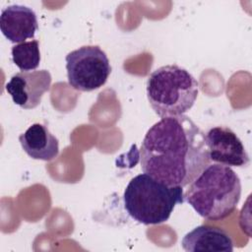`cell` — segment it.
I'll return each mask as SVG.
<instances>
[{
  "label": "cell",
  "mask_w": 252,
  "mask_h": 252,
  "mask_svg": "<svg viewBox=\"0 0 252 252\" xmlns=\"http://www.w3.org/2000/svg\"><path fill=\"white\" fill-rule=\"evenodd\" d=\"M12 60L22 71H34L40 63V50L38 40L24 41L12 46Z\"/></svg>",
  "instance_id": "cell-11"
},
{
  "label": "cell",
  "mask_w": 252,
  "mask_h": 252,
  "mask_svg": "<svg viewBox=\"0 0 252 252\" xmlns=\"http://www.w3.org/2000/svg\"><path fill=\"white\" fill-rule=\"evenodd\" d=\"M183 187L168 186L147 173L133 177L123 193L124 208L140 223L165 222L177 204L184 202Z\"/></svg>",
  "instance_id": "cell-3"
},
{
  "label": "cell",
  "mask_w": 252,
  "mask_h": 252,
  "mask_svg": "<svg viewBox=\"0 0 252 252\" xmlns=\"http://www.w3.org/2000/svg\"><path fill=\"white\" fill-rule=\"evenodd\" d=\"M205 142L210 160L226 166H246L249 156L238 136L226 126H216L206 133Z\"/></svg>",
  "instance_id": "cell-6"
},
{
  "label": "cell",
  "mask_w": 252,
  "mask_h": 252,
  "mask_svg": "<svg viewBox=\"0 0 252 252\" xmlns=\"http://www.w3.org/2000/svg\"><path fill=\"white\" fill-rule=\"evenodd\" d=\"M51 86V75L47 70L20 72L11 77L5 89L13 102L24 109L35 108L44 93Z\"/></svg>",
  "instance_id": "cell-7"
},
{
  "label": "cell",
  "mask_w": 252,
  "mask_h": 252,
  "mask_svg": "<svg viewBox=\"0 0 252 252\" xmlns=\"http://www.w3.org/2000/svg\"><path fill=\"white\" fill-rule=\"evenodd\" d=\"M198 93V81L176 64L161 66L148 78V100L161 118L184 114L194 105Z\"/></svg>",
  "instance_id": "cell-4"
},
{
  "label": "cell",
  "mask_w": 252,
  "mask_h": 252,
  "mask_svg": "<svg viewBox=\"0 0 252 252\" xmlns=\"http://www.w3.org/2000/svg\"><path fill=\"white\" fill-rule=\"evenodd\" d=\"M24 152L33 159L52 160L59 154L58 139L40 123L31 125L19 136Z\"/></svg>",
  "instance_id": "cell-10"
},
{
  "label": "cell",
  "mask_w": 252,
  "mask_h": 252,
  "mask_svg": "<svg viewBox=\"0 0 252 252\" xmlns=\"http://www.w3.org/2000/svg\"><path fill=\"white\" fill-rule=\"evenodd\" d=\"M65 60L68 83L80 92L102 87L111 73L109 59L98 45L81 46L69 52Z\"/></svg>",
  "instance_id": "cell-5"
},
{
  "label": "cell",
  "mask_w": 252,
  "mask_h": 252,
  "mask_svg": "<svg viewBox=\"0 0 252 252\" xmlns=\"http://www.w3.org/2000/svg\"><path fill=\"white\" fill-rule=\"evenodd\" d=\"M210 161L204 132L184 114L155 123L140 149L143 172L168 186L190 184Z\"/></svg>",
  "instance_id": "cell-1"
},
{
  "label": "cell",
  "mask_w": 252,
  "mask_h": 252,
  "mask_svg": "<svg viewBox=\"0 0 252 252\" xmlns=\"http://www.w3.org/2000/svg\"><path fill=\"white\" fill-rule=\"evenodd\" d=\"M241 196V182L229 166L208 164L190 183L184 194L198 215L209 220H221L235 210Z\"/></svg>",
  "instance_id": "cell-2"
},
{
  "label": "cell",
  "mask_w": 252,
  "mask_h": 252,
  "mask_svg": "<svg viewBox=\"0 0 252 252\" xmlns=\"http://www.w3.org/2000/svg\"><path fill=\"white\" fill-rule=\"evenodd\" d=\"M181 246L185 251H233V242L228 232L220 227L202 224L188 233L182 240Z\"/></svg>",
  "instance_id": "cell-9"
},
{
  "label": "cell",
  "mask_w": 252,
  "mask_h": 252,
  "mask_svg": "<svg viewBox=\"0 0 252 252\" xmlns=\"http://www.w3.org/2000/svg\"><path fill=\"white\" fill-rule=\"evenodd\" d=\"M38 29L34 11L24 5H10L1 11L0 30L3 35L14 43L33 38Z\"/></svg>",
  "instance_id": "cell-8"
}]
</instances>
